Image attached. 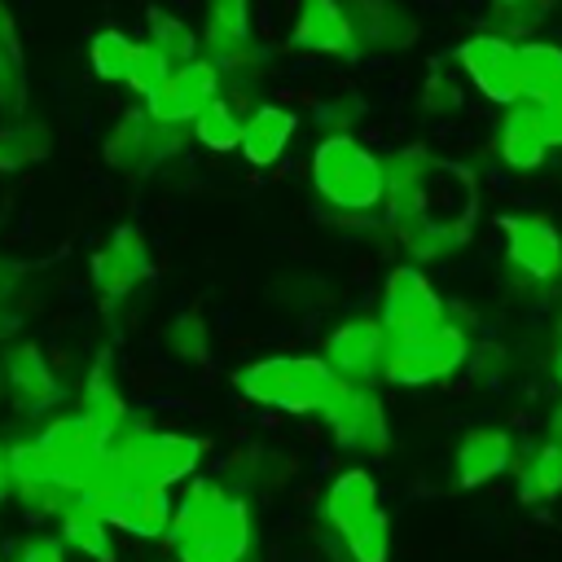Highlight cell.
I'll return each mask as SVG.
<instances>
[{
  "mask_svg": "<svg viewBox=\"0 0 562 562\" xmlns=\"http://www.w3.org/2000/svg\"><path fill=\"white\" fill-rule=\"evenodd\" d=\"M386 224L413 259H443L470 241L479 220V176L435 158L426 145H404L382 158Z\"/></svg>",
  "mask_w": 562,
  "mask_h": 562,
  "instance_id": "obj_1",
  "label": "cell"
},
{
  "mask_svg": "<svg viewBox=\"0 0 562 562\" xmlns=\"http://www.w3.org/2000/svg\"><path fill=\"white\" fill-rule=\"evenodd\" d=\"M167 540L176 562H241L250 553V509L215 479H198L171 509Z\"/></svg>",
  "mask_w": 562,
  "mask_h": 562,
  "instance_id": "obj_2",
  "label": "cell"
},
{
  "mask_svg": "<svg viewBox=\"0 0 562 562\" xmlns=\"http://www.w3.org/2000/svg\"><path fill=\"white\" fill-rule=\"evenodd\" d=\"M233 382L250 404L312 417H329L338 400L351 391V382H342L325 364V356H259L241 364Z\"/></svg>",
  "mask_w": 562,
  "mask_h": 562,
  "instance_id": "obj_3",
  "label": "cell"
},
{
  "mask_svg": "<svg viewBox=\"0 0 562 562\" xmlns=\"http://www.w3.org/2000/svg\"><path fill=\"white\" fill-rule=\"evenodd\" d=\"M206 443L193 435L149 430V426H123L119 439L105 452L101 483H136V487H171L189 479L202 461ZM97 483V487H101Z\"/></svg>",
  "mask_w": 562,
  "mask_h": 562,
  "instance_id": "obj_4",
  "label": "cell"
},
{
  "mask_svg": "<svg viewBox=\"0 0 562 562\" xmlns=\"http://www.w3.org/2000/svg\"><path fill=\"white\" fill-rule=\"evenodd\" d=\"M312 184L338 211H378L386 198L382 154L364 149L351 132H325L312 149Z\"/></svg>",
  "mask_w": 562,
  "mask_h": 562,
  "instance_id": "obj_5",
  "label": "cell"
},
{
  "mask_svg": "<svg viewBox=\"0 0 562 562\" xmlns=\"http://www.w3.org/2000/svg\"><path fill=\"white\" fill-rule=\"evenodd\" d=\"M470 356V338L457 325H439L430 334H413V338H391L382 378L395 386H426L439 378H452Z\"/></svg>",
  "mask_w": 562,
  "mask_h": 562,
  "instance_id": "obj_6",
  "label": "cell"
},
{
  "mask_svg": "<svg viewBox=\"0 0 562 562\" xmlns=\"http://www.w3.org/2000/svg\"><path fill=\"white\" fill-rule=\"evenodd\" d=\"M184 149V127L176 123H158L145 110L123 114L110 136H105V162L123 176H149L158 171L167 158H176Z\"/></svg>",
  "mask_w": 562,
  "mask_h": 562,
  "instance_id": "obj_7",
  "label": "cell"
},
{
  "mask_svg": "<svg viewBox=\"0 0 562 562\" xmlns=\"http://www.w3.org/2000/svg\"><path fill=\"white\" fill-rule=\"evenodd\" d=\"M382 329L391 338H413V334H430L439 325H448V303L439 299V290L426 281L422 268L400 263L386 272L382 285Z\"/></svg>",
  "mask_w": 562,
  "mask_h": 562,
  "instance_id": "obj_8",
  "label": "cell"
},
{
  "mask_svg": "<svg viewBox=\"0 0 562 562\" xmlns=\"http://www.w3.org/2000/svg\"><path fill=\"white\" fill-rule=\"evenodd\" d=\"M224 92V70L211 61V57H193V61H184V66H176L154 92H145L140 101V110L149 114V119H158V123H176V127H184V123H193L215 97Z\"/></svg>",
  "mask_w": 562,
  "mask_h": 562,
  "instance_id": "obj_9",
  "label": "cell"
},
{
  "mask_svg": "<svg viewBox=\"0 0 562 562\" xmlns=\"http://www.w3.org/2000/svg\"><path fill=\"white\" fill-rule=\"evenodd\" d=\"M83 501L114 527L140 540L167 536L171 527V509L176 501L167 496V487H136V483H101L92 492H83Z\"/></svg>",
  "mask_w": 562,
  "mask_h": 562,
  "instance_id": "obj_10",
  "label": "cell"
},
{
  "mask_svg": "<svg viewBox=\"0 0 562 562\" xmlns=\"http://www.w3.org/2000/svg\"><path fill=\"white\" fill-rule=\"evenodd\" d=\"M461 75L496 105H518V44H509L501 31H483L457 44Z\"/></svg>",
  "mask_w": 562,
  "mask_h": 562,
  "instance_id": "obj_11",
  "label": "cell"
},
{
  "mask_svg": "<svg viewBox=\"0 0 562 562\" xmlns=\"http://www.w3.org/2000/svg\"><path fill=\"white\" fill-rule=\"evenodd\" d=\"M386 351H391V334L382 329V321L369 316H356L325 338V364L351 386H373L382 378Z\"/></svg>",
  "mask_w": 562,
  "mask_h": 562,
  "instance_id": "obj_12",
  "label": "cell"
},
{
  "mask_svg": "<svg viewBox=\"0 0 562 562\" xmlns=\"http://www.w3.org/2000/svg\"><path fill=\"white\" fill-rule=\"evenodd\" d=\"M351 26V57L395 53L417 40V18L400 0H342Z\"/></svg>",
  "mask_w": 562,
  "mask_h": 562,
  "instance_id": "obj_13",
  "label": "cell"
},
{
  "mask_svg": "<svg viewBox=\"0 0 562 562\" xmlns=\"http://www.w3.org/2000/svg\"><path fill=\"white\" fill-rule=\"evenodd\" d=\"M149 272H154V263H149V246H145L140 228H132V224L114 228L110 241L92 255V285H97V294H101L105 303L127 299Z\"/></svg>",
  "mask_w": 562,
  "mask_h": 562,
  "instance_id": "obj_14",
  "label": "cell"
},
{
  "mask_svg": "<svg viewBox=\"0 0 562 562\" xmlns=\"http://www.w3.org/2000/svg\"><path fill=\"white\" fill-rule=\"evenodd\" d=\"M505 255L518 272L531 281H558L562 277V233L544 215H505Z\"/></svg>",
  "mask_w": 562,
  "mask_h": 562,
  "instance_id": "obj_15",
  "label": "cell"
},
{
  "mask_svg": "<svg viewBox=\"0 0 562 562\" xmlns=\"http://www.w3.org/2000/svg\"><path fill=\"white\" fill-rule=\"evenodd\" d=\"M325 422H329L338 448H347V452H356V457H378V452H386V443H391L386 408H382V400H378L369 386H351Z\"/></svg>",
  "mask_w": 562,
  "mask_h": 562,
  "instance_id": "obj_16",
  "label": "cell"
},
{
  "mask_svg": "<svg viewBox=\"0 0 562 562\" xmlns=\"http://www.w3.org/2000/svg\"><path fill=\"white\" fill-rule=\"evenodd\" d=\"M0 378H4V400H13L22 413H44L57 404L61 386L35 342H18L0 356Z\"/></svg>",
  "mask_w": 562,
  "mask_h": 562,
  "instance_id": "obj_17",
  "label": "cell"
},
{
  "mask_svg": "<svg viewBox=\"0 0 562 562\" xmlns=\"http://www.w3.org/2000/svg\"><path fill=\"white\" fill-rule=\"evenodd\" d=\"M198 44L206 48V57L220 70L237 66L255 48V40H250V0H206V22H202Z\"/></svg>",
  "mask_w": 562,
  "mask_h": 562,
  "instance_id": "obj_18",
  "label": "cell"
},
{
  "mask_svg": "<svg viewBox=\"0 0 562 562\" xmlns=\"http://www.w3.org/2000/svg\"><path fill=\"white\" fill-rule=\"evenodd\" d=\"M290 44L303 48V53L351 57V26H347L342 0H299L294 26H290Z\"/></svg>",
  "mask_w": 562,
  "mask_h": 562,
  "instance_id": "obj_19",
  "label": "cell"
},
{
  "mask_svg": "<svg viewBox=\"0 0 562 562\" xmlns=\"http://www.w3.org/2000/svg\"><path fill=\"white\" fill-rule=\"evenodd\" d=\"M294 132H299V114H290L285 105L259 101V105L246 114V123H241L237 149H241V158H246L250 167H272V162L285 154V145H290Z\"/></svg>",
  "mask_w": 562,
  "mask_h": 562,
  "instance_id": "obj_20",
  "label": "cell"
},
{
  "mask_svg": "<svg viewBox=\"0 0 562 562\" xmlns=\"http://www.w3.org/2000/svg\"><path fill=\"white\" fill-rule=\"evenodd\" d=\"M382 505H378V483L369 470H342L329 487H325V501H321V514L325 522L338 531V536H351L364 518H373Z\"/></svg>",
  "mask_w": 562,
  "mask_h": 562,
  "instance_id": "obj_21",
  "label": "cell"
},
{
  "mask_svg": "<svg viewBox=\"0 0 562 562\" xmlns=\"http://www.w3.org/2000/svg\"><path fill=\"white\" fill-rule=\"evenodd\" d=\"M509 461H514V439L505 430H496V426L470 430L457 448V483L461 487H483L496 474H505Z\"/></svg>",
  "mask_w": 562,
  "mask_h": 562,
  "instance_id": "obj_22",
  "label": "cell"
},
{
  "mask_svg": "<svg viewBox=\"0 0 562 562\" xmlns=\"http://www.w3.org/2000/svg\"><path fill=\"white\" fill-rule=\"evenodd\" d=\"M501 158L514 167V171H536L544 158H549V136H544V123L536 114V105L518 101L505 110V123H501Z\"/></svg>",
  "mask_w": 562,
  "mask_h": 562,
  "instance_id": "obj_23",
  "label": "cell"
},
{
  "mask_svg": "<svg viewBox=\"0 0 562 562\" xmlns=\"http://www.w3.org/2000/svg\"><path fill=\"white\" fill-rule=\"evenodd\" d=\"M57 527H61L57 540H61L66 549L83 553L88 562H114V527H110L83 496L57 514Z\"/></svg>",
  "mask_w": 562,
  "mask_h": 562,
  "instance_id": "obj_24",
  "label": "cell"
},
{
  "mask_svg": "<svg viewBox=\"0 0 562 562\" xmlns=\"http://www.w3.org/2000/svg\"><path fill=\"white\" fill-rule=\"evenodd\" d=\"M562 83V48L544 40L518 44V101L540 105Z\"/></svg>",
  "mask_w": 562,
  "mask_h": 562,
  "instance_id": "obj_25",
  "label": "cell"
},
{
  "mask_svg": "<svg viewBox=\"0 0 562 562\" xmlns=\"http://www.w3.org/2000/svg\"><path fill=\"white\" fill-rule=\"evenodd\" d=\"M0 114L9 119L26 114V66H22V44H18V22L4 0H0Z\"/></svg>",
  "mask_w": 562,
  "mask_h": 562,
  "instance_id": "obj_26",
  "label": "cell"
},
{
  "mask_svg": "<svg viewBox=\"0 0 562 562\" xmlns=\"http://www.w3.org/2000/svg\"><path fill=\"white\" fill-rule=\"evenodd\" d=\"M562 492V443L558 439H544L531 461H522L518 470V496L531 505V501H549Z\"/></svg>",
  "mask_w": 562,
  "mask_h": 562,
  "instance_id": "obj_27",
  "label": "cell"
},
{
  "mask_svg": "<svg viewBox=\"0 0 562 562\" xmlns=\"http://www.w3.org/2000/svg\"><path fill=\"white\" fill-rule=\"evenodd\" d=\"M241 123H246V114L233 110L224 97H215V101L193 119V136H198V145H206L211 154H228V149H237V140H241Z\"/></svg>",
  "mask_w": 562,
  "mask_h": 562,
  "instance_id": "obj_28",
  "label": "cell"
},
{
  "mask_svg": "<svg viewBox=\"0 0 562 562\" xmlns=\"http://www.w3.org/2000/svg\"><path fill=\"white\" fill-rule=\"evenodd\" d=\"M132 57H136V40H127V35L114 31V26L97 31L92 44H88V66H92L97 79H105V83H123L127 70H132Z\"/></svg>",
  "mask_w": 562,
  "mask_h": 562,
  "instance_id": "obj_29",
  "label": "cell"
},
{
  "mask_svg": "<svg viewBox=\"0 0 562 562\" xmlns=\"http://www.w3.org/2000/svg\"><path fill=\"white\" fill-rule=\"evenodd\" d=\"M149 48L162 53L171 66H184V61L198 57V35H193V26H189L184 18L154 9V13H149Z\"/></svg>",
  "mask_w": 562,
  "mask_h": 562,
  "instance_id": "obj_30",
  "label": "cell"
},
{
  "mask_svg": "<svg viewBox=\"0 0 562 562\" xmlns=\"http://www.w3.org/2000/svg\"><path fill=\"white\" fill-rule=\"evenodd\" d=\"M48 145H53V140H48V127H44V123H26V119H18L13 127L0 132V167H4V171L26 167V162L44 158Z\"/></svg>",
  "mask_w": 562,
  "mask_h": 562,
  "instance_id": "obj_31",
  "label": "cell"
},
{
  "mask_svg": "<svg viewBox=\"0 0 562 562\" xmlns=\"http://www.w3.org/2000/svg\"><path fill=\"white\" fill-rule=\"evenodd\" d=\"M162 342H167V351H171L176 360H184V364H202V360L211 356V334H206V321H202L198 312H180V316L162 329Z\"/></svg>",
  "mask_w": 562,
  "mask_h": 562,
  "instance_id": "obj_32",
  "label": "cell"
},
{
  "mask_svg": "<svg viewBox=\"0 0 562 562\" xmlns=\"http://www.w3.org/2000/svg\"><path fill=\"white\" fill-rule=\"evenodd\" d=\"M347 540V553L351 562H386L391 558V527H386V514L378 509L373 518H364Z\"/></svg>",
  "mask_w": 562,
  "mask_h": 562,
  "instance_id": "obj_33",
  "label": "cell"
},
{
  "mask_svg": "<svg viewBox=\"0 0 562 562\" xmlns=\"http://www.w3.org/2000/svg\"><path fill=\"white\" fill-rule=\"evenodd\" d=\"M544 13H549V0H492V18H496V26L509 31V35L536 31V26L544 22Z\"/></svg>",
  "mask_w": 562,
  "mask_h": 562,
  "instance_id": "obj_34",
  "label": "cell"
},
{
  "mask_svg": "<svg viewBox=\"0 0 562 562\" xmlns=\"http://www.w3.org/2000/svg\"><path fill=\"white\" fill-rule=\"evenodd\" d=\"M171 70H176V66H171L162 53H154L149 44H136V57H132V70H127L123 83H127L136 97H145V92H154Z\"/></svg>",
  "mask_w": 562,
  "mask_h": 562,
  "instance_id": "obj_35",
  "label": "cell"
},
{
  "mask_svg": "<svg viewBox=\"0 0 562 562\" xmlns=\"http://www.w3.org/2000/svg\"><path fill=\"white\" fill-rule=\"evenodd\" d=\"M457 105H461L457 79L443 75V66H435V70L426 75V83H422V110H426V114H452Z\"/></svg>",
  "mask_w": 562,
  "mask_h": 562,
  "instance_id": "obj_36",
  "label": "cell"
},
{
  "mask_svg": "<svg viewBox=\"0 0 562 562\" xmlns=\"http://www.w3.org/2000/svg\"><path fill=\"white\" fill-rule=\"evenodd\" d=\"M13 562H66V544L57 536H31V540H22Z\"/></svg>",
  "mask_w": 562,
  "mask_h": 562,
  "instance_id": "obj_37",
  "label": "cell"
},
{
  "mask_svg": "<svg viewBox=\"0 0 562 562\" xmlns=\"http://www.w3.org/2000/svg\"><path fill=\"white\" fill-rule=\"evenodd\" d=\"M536 114H540V123H544V136H549V145H562V83L536 105Z\"/></svg>",
  "mask_w": 562,
  "mask_h": 562,
  "instance_id": "obj_38",
  "label": "cell"
},
{
  "mask_svg": "<svg viewBox=\"0 0 562 562\" xmlns=\"http://www.w3.org/2000/svg\"><path fill=\"white\" fill-rule=\"evenodd\" d=\"M9 492H13V479H9V448L0 443V505L9 501Z\"/></svg>",
  "mask_w": 562,
  "mask_h": 562,
  "instance_id": "obj_39",
  "label": "cell"
},
{
  "mask_svg": "<svg viewBox=\"0 0 562 562\" xmlns=\"http://www.w3.org/2000/svg\"><path fill=\"white\" fill-rule=\"evenodd\" d=\"M549 439H558V443H562V400L549 408Z\"/></svg>",
  "mask_w": 562,
  "mask_h": 562,
  "instance_id": "obj_40",
  "label": "cell"
},
{
  "mask_svg": "<svg viewBox=\"0 0 562 562\" xmlns=\"http://www.w3.org/2000/svg\"><path fill=\"white\" fill-rule=\"evenodd\" d=\"M553 347H562V312H558V321H553Z\"/></svg>",
  "mask_w": 562,
  "mask_h": 562,
  "instance_id": "obj_41",
  "label": "cell"
},
{
  "mask_svg": "<svg viewBox=\"0 0 562 562\" xmlns=\"http://www.w3.org/2000/svg\"><path fill=\"white\" fill-rule=\"evenodd\" d=\"M553 369H558V378H562V347H558V356H553Z\"/></svg>",
  "mask_w": 562,
  "mask_h": 562,
  "instance_id": "obj_42",
  "label": "cell"
},
{
  "mask_svg": "<svg viewBox=\"0 0 562 562\" xmlns=\"http://www.w3.org/2000/svg\"><path fill=\"white\" fill-rule=\"evenodd\" d=\"M0 400H4V378H0Z\"/></svg>",
  "mask_w": 562,
  "mask_h": 562,
  "instance_id": "obj_43",
  "label": "cell"
}]
</instances>
